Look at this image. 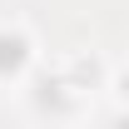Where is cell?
I'll return each instance as SVG.
<instances>
[{"instance_id": "cell-1", "label": "cell", "mask_w": 129, "mask_h": 129, "mask_svg": "<svg viewBox=\"0 0 129 129\" xmlns=\"http://www.w3.org/2000/svg\"><path fill=\"white\" fill-rule=\"evenodd\" d=\"M80 89H70V80L64 75H40L35 80V89H30V104H35V114H50V119H75L80 114Z\"/></svg>"}, {"instance_id": "cell-2", "label": "cell", "mask_w": 129, "mask_h": 129, "mask_svg": "<svg viewBox=\"0 0 129 129\" xmlns=\"http://www.w3.org/2000/svg\"><path fill=\"white\" fill-rule=\"evenodd\" d=\"M30 64H35V40H30V30L0 25V80H5V84L20 80Z\"/></svg>"}, {"instance_id": "cell-3", "label": "cell", "mask_w": 129, "mask_h": 129, "mask_svg": "<svg viewBox=\"0 0 129 129\" xmlns=\"http://www.w3.org/2000/svg\"><path fill=\"white\" fill-rule=\"evenodd\" d=\"M60 75L70 80V89H80V94H89V89H109V64H104L99 50H75V55L64 60Z\"/></svg>"}, {"instance_id": "cell-4", "label": "cell", "mask_w": 129, "mask_h": 129, "mask_svg": "<svg viewBox=\"0 0 129 129\" xmlns=\"http://www.w3.org/2000/svg\"><path fill=\"white\" fill-rule=\"evenodd\" d=\"M109 89H114V99H119V104L129 109V64L119 70V75H109Z\"/></svg>"}, {"instance_id": "cell-5", "label": "cell", "mask_w": 129, "mask_h": 129, "mask_svg": "<svg viewBox=\"0 0 129 129\" xmlns=\"http://www.w3.org/2000/svg\"><path fill=\"white\" fill-rule=\"evenodd\" d=\"M104 129H129V109H124V114H114V119H109Z\"/></svg>"}]
</instances>
